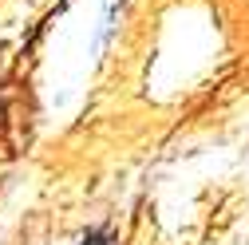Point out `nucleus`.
Listing matches in <instances>:
<instances>
[{"instance_id":"1","label":"nucleus","mask_w":249,"mask_h":245,"mask_svg":"<svg viewBox=\"0 0 249 245\" xmlns=\"http://www.w3.org/2000/svg\"><path fill=\"white\" fill-rule=\"evenodd\" d=\"M79 245H115V241H111V233H107V229H91Z\"/></svg>"}]
</instances>
